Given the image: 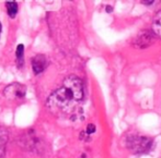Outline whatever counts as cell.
Returning <instances> with one entry per match:
<instances>
[{"label":"cell","instance_id":"1","mask_svg":"<svg viewBox=\"0 0 161 158\" xmlns=\"http://www.w3.org/2000/svg\"><path fill=\"white\" fill-rule=\"evenodd\" d=\"M83 83L76 75H69L62 85L48 96L46 107L56 116L70 115L76 110L83 99Z\"/></svg>","mask_w":161,"mask_h":158},{"label":"cell","instance_id":"2","mask_svg":"<svg viewBox=\"0 0 161 158\" xmlns=\"http://www.w3.org/2000/svg\"><path fill=\"white\" fill-rule=\"evenodd\" d=\"M153 146V140L148 136L134 135L129 136L127 140V148L134 154L147 153Z\"/></svg>","mask_w":161,"mask_h":158},{"label":"cell","instance_id":"3","mask_svg":"<svg viewBox=\"0 0 161 158\" xmlns=\"http://www.w3.org/2000/svg\"><path fill=\"white\" fill-rule=\"evenodd\" d=\"M25 93L26 87L23 84H20V83H12V84L8 85L3 91L4 97L7 99H11V100L23 98L25 96Z\"/></svg>","mask_w":161,"mask_h":158},{"label":"cell","instance_id":"4","mask_svg":"<svg viewBox=\"0 0 161 158\" xmlns=\"http://www.w3.org/2000/svg\"><path fill=\"white\" fill-rule=\"evenodd\" d=\"M31 64H32L33 72L35 74H40L46 69L47 67V58L45 57V55L42 54H37L32 58L31 60Z\"/></svg>","mask_w":161,"mask_h":158},{"label":"cell","instance_id":"5","mask_svg":"<svg viewBox=\"0 0 161 158\" xmlns=\"http://www.w3.org/2000/svg\"><path fill=\"white\" fill-rule=\"evenodd\" d=\"M153 35L150 32L146 31L140 33L137 37L134 40V46L136 48H145V47H148L149 45L153 43Z\"/></svg>","mask_w":161,"mask_h":158},{"label":"cell","instance_id":"6","mask_svg":"<svg viewBox=\"0 0 161 158\" xmlns=\"http://www.w3.org/2000/svg\"><path fill=\"white\" fill-rule=\"evenodd\" d=\"M9 140V130L6 126H0V158L6 154L7 143Z\"/></svg>","mask_w":161,"mask_h":158},{"label":"cell","instance_id":"7","mask_svg":"<svg viewBox=\"0 0 161 158\" xmlns=\"http://www.w3.org/2000/svg\"><path fill=\"white\" fill-rule=\"evenodd\" d=\"M153 32L157 36L161 37V11H159V12L155 15V18H153Z\"/></svg>","mask_w":161,"mask_h":158},{"label":"cell","instance_id":"8","mask_svg":"<svg viewBox=\"0 0 161 158\" xmlns=\"http://www.w3.org/2000/svg\"><path fill=\"white\" fill-rule=\"evenodd\" d=\"M15 59H17L18 68H21L24 63V46L22 44L18 45L15 50Z\"/></svg>","mask_w":161,"mask_h":158},{"label":"cell","instance_id":"9","mask_svg":"<svg viewBox=\"0 0 161 158\" xmlns=\"http://www.w3.org/2000/svg\"><path fill=\"white\" fill-rule=\"evenodd\" d=\"M6 8L7 11H8V15L10 18H15L18 13V10H19V6L15 1H8L6 2Z\"/></svg>","mask_w":161,"mask_h":158},{"label":"cell","instance_id":"10","mask_svg":"<svg viewBox=\"0 0 161 158\" xmlns=\"http://www.w3.org/2000/svg\"><path fill=\"white\" fill-rule=\"evenodd\" d=\"M94 132H96V125H92V123L88 125V126H87V134H88V135L93 134Z\"/></svg>","mask_w":161,"mask_h":158},{"label":"cell","instance_id":"11","mask_svg":"<svg viewBox=\"0 0 161 158\" xmlns=\"http://www.w3.org/2000/svg\"><path fill=\"white\" fill-rule=\"evenodd\" d=\"M1 31H2V26H1V23H0V35H1Z\"/></svg>","mask_w":161,"mask_h":158}]
</instances>
